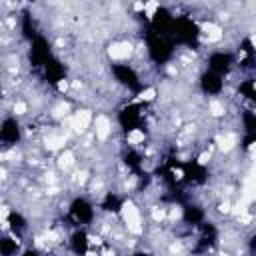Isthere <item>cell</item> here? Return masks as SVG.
Instances as JSON below:
<instances>
[{
	"instance_id": "8992f818",
	"label": "cell",
	"mask_w": 256,
	"mask_h": 256,
	"mask_svg": "<svg viewBox=\"0 0 256 256\" xmlns=\"http://www.w3.org/2000/svg\"><path fill=\"white\" fill-rule=\"evenodd\" d=\"M54 56H52V48H50V42L44 38V36H38L36 40L30 42V48H28V62L32 68H44L46 62H50Z\"/></svg>"
},
{
	"instance_id": "30bf717a",
	"label": "cell",
	"mask_w": 256,
	"mask_h": 256,
	"mask_svg": "<svg viewBox=\"0 0 256 256\" xmlns=\"http://www.w3.org/2000/svg\"><path fill=\"white\" fill-rule=\"evenodd\" d=\"M242 128H244V136H242V148L248 150L252 144H256V112L252 110H242Z\"/></svg>"
},
{
	"instance_id": "ba28073f",
	"label": "cell",
	"mask_w": 256,
	"mask_h": 256,
	"mask_svg": "<svg viewBox=\"0 0 256 256\" xmlns=\"http://www.w3.org/2000/svg\"><path fill=\"white\" fill-rule=\"evenodd\" d=\"M180 168H182V176H184V182H186V184L202 186V184L208 180V170H206V166L200 164L198 160L182 162Z\"/></svg>"
},
{
	"instance_id": "9c48e42d",
	"label": "cell",
	"mask_w": 256,
	"mask_h": 256,
	"mask_svg": "<svg viewBox=\"0 0 256 256\" xmlns=\"http://www.w3.org/2000/svg\"><path fill=\"white\" fill-rule=\"evenodd\" d=\"M216 244H218V228L214 226V222H204L200 226V238H198V244L194 248V254L208 252Z\"/></svg>"
},
{
	"instance_id": "2e32d148",
	"label": "cell",
	"mask_w": 256,
	"mask_h": 256,
	"mask_svg": "<svg viewBox=\"0 0 256 256\" xmlns=\"http://www.w3.org/2000/svg\"><path fill=\"white\" fill-rule=\"evenodd\" d=\"M182 220L188 226H202L206 222L204 220V208L198 206V204H184V208H182Z\"/></svg>"
},
{
	"instance_id": "7c38bea8",
	"label": "cell",
	"mask_w": 256,
	"mask_h": 256,
	"mask_svg": "<svg viewBox=\"0 0 256 256\" xmlns=\"http://www.w3.org/2000/svg\"><path fill=\"white\" fill-rule=\"evenodd\" d=\"M20 136H22V132H20L18 120H16V118H4L2 128H0V138H2V142H4L6 146H14V144L20 142Z\"/></svg>"
},
{
	"instance_id": "ac0fdd59",
	"label": "cell",
	"mask_w": 256,
	"mask_h": 256,
	"mask_svg": "<svg viewBox=\"0 0 256 256\" xmlns=\"http://www.w3.org/2000/svg\"><path fill=\"white\" fill-rule=\"evenodd\" d=\"M20 30H22V36L28 40V42H32V40H36L40 34L36 32V24H34V18H32V14H30V10H22V16H20Z\"/></svg>"
},
{
	"instance_id": "7a4b0ae2",
	"label": "cell",
	"mask_w": 256,
	"mask_h": 256,
	"mask_svg": "<svg viewBox=\"0 0 256 256\" xmlns=\"http://www.w3.org/2000/svg\"><path fill=\"white\" fill-rule=\"evenodd\" d=\"M146 46H148V56L154 64H166L172 54H174V42L172 38H166V36H158L154 32H146Z\"/></svg>"
},
{
	"instance_id": "d6986e66",
	"label": "cell",
	"mask_w": 256,
	"mask_h": 256,
	"mask_svg": "<svg viewBox=\"0 0 256 256\" xmlns=\"http://www.w3.org/2000/svg\"><path fill=\"white\" fill-rule=\"evenodd\" d=\"M240 50L244 52V58H242V62H240L242 68H254V66H256V50H254V46H252V42H250L248 38L242 40Z\"/></svg>"
},
{
	"instance_id": "9a60e30c",
	"label": "cell",
	"mask_w": 256,
	"mask_h": 256,
	"mask_svg": "<svg viewBox=\"0 0 256 256\" xmlns=\"http://www.w3.org/2000/svg\"><path fill=\"white\" fill-rule=\"evenodd\" d=\"M122 158H124V164H126V166L140 178V182H146V180H148V174L142 172V160H144V158H142L140 152H136L134 148H128V150L124 152Z\"/></svg>"
},
{
	"instance_id": "52a82bcc",
	"label": "cell",
	"mask_w": 256,
	"mask_h": 256,
	"mask_svg": "<svg viewBox=\"0 0 256 256\" xmlns=\"http://www.w3.org/2000/svg\"><path fill=\"white\" fill-rule=\"evenodd\" d=\"M68 216H70V220L74 222V224H88V222H92V218H94V206L86 200V198H74L72 202H70V206H68Z\"/></svg>"
},
{
	"instance_id": "e0dca14e",
	"label": "cell",
	"mask_w": 256,
	"mask_h": 256,
	"mask_svg": "<svg viewBox=\"0 0 256 256\" xmlns=\"http://www.w3.org/2000/svg\"><path fill=\"white\" fill-rule=\"evenodd\" d=\"M90 248V240H88V234L84 230H76L72 236H70V250L76 254V256H86Z\"/></svg>"
},
{
	"instance_id": "6da1fadb",
	"label": "cell",
	"mask_w": 256,
	"mask_h": 256,
	"mask_svg": "<svg viewBox=\"0 0 256 256\" xmlns=\"http://www.w3.org/2000/svg\"><path fill=\"white\" fill-rule=\"evenodd\" d=\"M172 42L196 50L198 44H200V28H198V24L190 16H178L176 24H174V32H172Z\"/></svg>"
},
{
	"instance_id": "3957f363",
	"label": "cell",
	"mask_w": 256,
	"mask_h": 256,
	"mask_svg": "<svg viewBox=\"0 0 256 256\" xmlns=\"http://www.w3.org/2000/svg\"><path fill=\"white\" fill-rule=\"evenodd\" d=\"M110 70H112L114 78L118 80V84H122L124 88H128L132 94H140V92L144 90V84H142L140 76L136 74V70H134L130 64H120V62H116V64L110 66Z\"/></svg>"
},
{
	"instance_id": "d4e9b609",
	"label": "cell",
	"mask_w": 256,
	"mask_h": 256,
	"mask_svg": "<svg viewBox=\"0 0 256 256\" xmlns=\"http://www.w3.org/2000/svg\"><path fill=\"white\" fill-rule=\"evenodd\" d=\"M22 256H38V252H36V250H26Z\"/></svg>"
},
{
	"instance_id": "5bb4252c",
	"label": "cell",
	"mask_w": 256,
	"mask_h": 256,
	"mask_svg": "<svg viewBox=\"0 0 256 256\" xmlns=\"http://www.w3.org/2000/svg\"><path fill=\"white\" fill-rule=\"evenodd\" d=\"M42 70H44V80L48 84H58L66 78V66L58 58H52L50 62H46V66Z\"/></svg>"
},
{
	"instance_id": "cb8c5ba5",
	"label": "cell",
	"mask_w": 256,
	"mask_h": 256,
	"mask_svg": "<svg viewBox=\"0 0 256 256\" xmlns=\"http://www.w3.org/2000/svg\"><path fill=\"white\" fill-rule=\"evenodd\" d=\"M248 246H250V252H252V254L256 256V234H252V238H250Z\"/></svg>"
},
{
	"instance_id": "44dd1931",
	"label": "cell",
	"mask_w": 256,
	"mask_h": 256,
	"mask_svg": "<svg viewBox=\"0 0 256 256\" xmlns=\"http://www.w3.org/2000/svg\"><path fill=\"white\" fill-rule=\"evenodd\" d=\"M8 224H10V230L14 234H22L26 230V218L20 212H10L8 214Z\"/></svg>"
},
{
	"instance_id": "ffe728a7",
	"label": "cell",
	"mask_w": 256,
	"mask_h": 256,
	"mask_svg": "<svg viewBox=\"0 0 256 256\" xmlns=\"http://www.w3.org/2000/svg\"><path fill=\"white\" fill-rule=\"evenodd\" d=\"M100 208H102L104 212L120 214V210H122V198H120L118 194H114V192H108V194L104 196V200H102Z\"/></svg>"
},
{
	"instance_id": "7402d4cb",
	"label": "cell",
	"mask_w": 256,
	"mask_h": 256,
	"mask_svg": "<svg viewBox=\"0 0 256 256\" xmlns=\"http://www.w3.org/2000/svg\"><path fill=\"white\" fill-rule=\"evenodd\" d=\"M238 92H240V94H242L246 100H250L252 104H256V82H254L252 78H248V80L240 82Z\"/></svg>"
},
{
	"instance_id": "4fadbf2b",
	"label": "cell",
	"mask_w": 256,
	"mask_h": 256,
	"mask_svg": "<svg viewBox=\"0 0 256 256\" xmlns=\"http://www.w3.org/2000/svg\"><path fill=\"white\" fill-rule=\"evenodd\" d=\"M200 88H202L204 94H210V96L212 94H220L222 88H224V80H222L220 74H216L212 70H206L200 76Z\"/></svg>"
},
{
	"instance_id": "8fae6325",
	"label": "cell",
	"mask_w": 256,
	"mask_h": 256,
	"mask_svg": "<svg viewBox=\"0 0 256 256\" xmlns=\"http://www.w3.org/2000/svg\"><path fill=\"white\" fill-rule=\"evenodd\" d=\"M232 64H234V58H232L230 52H212L208 56V70H212V72H216L220 76L228 74Z\"/></svg>"
},
{
	"instance_id": "603a6c76",
	"label": "cell",
	"mask_w": 256,
	"mask_h": 256,
	"mask_svg": "<svg viewBox=\"0 0 256 256\" xmlns=\"http://www.w3.org/2000/svg\"><path fill=\"white\" fill-rule=\"evenodd\" d=\"M16 250H18V244H16V240H12L10 236H4V238L0 240V254H2V256H14Z\"/></svg>"
},
{
	"instance_id": "5b68a950",
	"label": "cell",
	"mask_w": 256,
	"mask_h": 256,
	"mask_svg": "<svg viewBox=\"0 0 256 256\" xmlns=\"http://www.w3.org/2000/svg\"><path fill=\"white\" fill-rule=\"evenodd\" d=\"M142 110L144 104H128L118 112V124L124 134H130L134 130H144L142 128Z\"/></svg>"
},
{
	"instance_id": "484cf974",
	"label": "cell",
	"mask_w": 256,
	"mask_h": 256,
	"mask_svg": "<svg viewBox=\"0 0 256 256\" xmlns=\"http://www.w3.org/2000/svg\"><path fill=\"white\" fill-rule=\"evenodd\" d=\"M132 256H150V254H148V252H142V250H138V252H134Z\"/></svg>"
},
{
	"instance_id": "277c9868",
	"label": "cell",
	"mask_w": 256,
	"mask_h": 256,
	"mask_svg": "<svg viewBox=\"0 0 256 256\" xmlns=\"http://www.w3.org/2000/svg\"><path fill=\"white\" fill-rule=\"evenodd\" d=\"M174 24H176V16H172V12L168 8L158 6L154 10V14H152V20H150V32H154L158 36L172 38Z\"/></svg>"
}]
</instances>
